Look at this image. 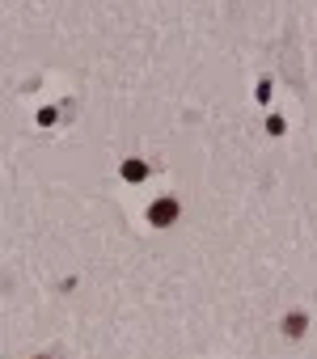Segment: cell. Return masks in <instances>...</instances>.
<instances>
[{"instance_id": "7a4b0ae2", "label": "cell", "mask_w": 317, "mask_h": 359, "mask_svg": "<svg viewBox=\"0 0 317 359\" xmlns=\"http://www.w3.org/2000/svg\"><path fill=\"white\" fill-rule=\"evenodd\" d=\"M123 177H127V182H144V177H148V165H144V161H127V165H123Z\"/></svg>"}, {"instance_id": "3957f363", "label": "cell", "mask_w": 317, "mask_h": 359, "mask_svg": "<svg viewBox=\"0 0 317 359\" xmlns=\"http://www.w3.org/2000/svg\"><path fill=\"white\" fill-rule=\"evenodd\" d=\"M283 330H288V334H292V338H296V334H304V317H300V313H292V317H288V325H283Z\"/></svg>"}, {"instance_id": "277c9868", "label": "cell", "mask_w": 317, "mask_h": 359, "mask_svg": "<svg viewBox=\"0 0 317 359\" xmlns=\"http://www.w3.org/2000/svg\"><path fill=\"white\" fill-rule=\"evenodd\" d=\"M39 359H47V355H39Z\"/></svg>"}, {"instance_id": "6da1fadb", "label": "cell", "mask_w": 317, "mask_h": 359, "mask_svg": "<svg viewBox=\"0 0 317 359\" xmlns=\"http://www.w3.org/2000/svg\"><path fill=\"white\" fill-rule=\"evenodd\" d=\"M148 220H152V224H161V229L174 224V220H178V203H174V199H156L152 212H148Z\"/></svg>"}]
</instances>
